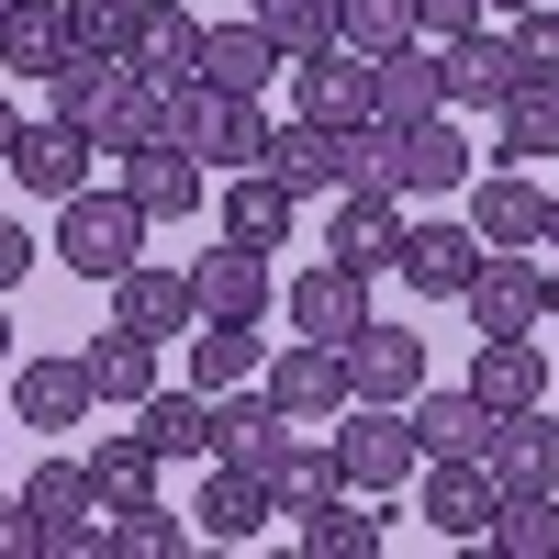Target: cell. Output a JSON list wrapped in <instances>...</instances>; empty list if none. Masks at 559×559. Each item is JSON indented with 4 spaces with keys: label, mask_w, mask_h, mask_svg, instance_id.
<instances>
[{
    "label": "cell",
    "mask_w": 559,
    "mask_h": 559,
    "mask_svg": "<svg viewBox=\"0 0 559 559\" xmlns=\"http://www.w3.org/2000/svg\"><path fill=\"white\" fill-rule=\"evenodd\" d=\"M134 247H146V213H134L123 179H112V191H90V179H79V191L57 202V258H68L79 280H102V292H112V280L134 269Z\"/></svg>",
    "instance_id": "1"
},
{
    "label": "cell",
    "mask_w": 559,
    "mask_h": 559,
    "mask_svg": "<svg viewBox=\"0 0 559 559\" xmlns=\"http://www.w3.org/2000/svg\"><path fill=\"white\" fill-rule=\"evenodd\" d=\"M168 146H179V157H202V168H258L269 112L236 102V90H213V79H179V90H168Z\"/></svg>",
    "instance_id": "2"
},
{
    "label": "cell",
    "mask_w": 559,
    "mask_h": 559,
    "mask_svg": "<svg viewBox=\"0 0 559 559\" xmlns=\"http://www.w3.org/2000/svg\"><path fill=\"white\" fill-rule=\"evenodd\" d=\"M23 515H34V559H102V481H90V459H45L23 481Z\"/></svg>",
    "instance_id": "3"
},
{
    "label": "cell",
    "mask_w": 559,
    "mask_h": 559,
    "mask_svg": "<svg viewBox=\"0 0 559 559\" xmlns=\"http://www.w3.org/2000/svg\"><path fill=\"white\" fill-rule=\"evenodd\" d=\"M336 471H347V492H403L414 471H426V448H414V414L403 403H347L336 414Z\"/></svg>",
    "instance_id": "4"
},
{
    "label": "cell",
    "mask_w": 559,
    "mask_h": 559,
    "mask_svg": "<svg viewBox=\"0 0 559 559\" xmlns=\"http://www.w3.org/2000/svg\"><path fill=\"white\" fill-rule=\"evenodd\" d=\"M471 134L459 112H426V123H392V202H459L471 191Z\"/></svg>",
    "instance_id": "5"
},
{
    "label": "cell",
    "mask_w": 559,
    "mask_h": 559,
    "mask_svg": "<svg viewBox=\"0 0 559 559\" xmlns=\"http://www.w3.org/2000/svg\"><path fill=\"white\" fill-rule=\"evenodd\" d=\"M481 258H492V247H481V224H471V213H426V224H403V247H392V269H403L426 302H459Z\"/></svg>",
    "instance_id": "6"
},
{
    "label": "cell",
    "mask_w": 559,
    "mask_h": 559,
    "mask_svg": "<svg viewBox=\"0 0 559 559\" xmlns=\"http://www.w3.org/2000/svg\"><path fill=\"white\" fill-rule=\"evenodd\" d=\"M459 302H471L481 336H537V324H548V269H537L526 247H492V258L471 269V292H459Z\"/></svg>",
    "instance_id": "7"
},
{
    "label": "cell",
    "mask_w": 559,
    "mask_h": 559,
    "mask_svg": "<svg viewBox=\"0 0 559 559\" xmlns=\"http://www.w3.org/2000/svg\"><path fill=\"white\" fill-rule=\"evenodd\" d=\"M269 403L292 414V426H324V414H347V347H324V336H292V347H269Z\"/></svg>",
    "instance_id": "8"
},
{
    "label": "cell",
    "mask_w": 559,
    "mask_h": 559,
    "mask_svg": "<svg viewBox=\"0 0 559 559\" xmlns=\"http://www.w3.org/2000/svg\"><path fill=\"white\" fill-rule=\"evenodd\" d=\"M426 392V336L414 324H358L347 336V403H414Z\"/></svg>",
    "instance_id": "9"
},
{
    "label": "cell",
    "mask_w": 559,
    "mask_h": 559,
    "mask_svg": "<svg viewBox=\"0 0 559 559\" xmlns=\"http://www.w3.org/2000/svg\"><path fill=\"white\" fill-rule=\"evenodd\" d=\"M414 515H426L448 548H481V526H492V471H481V459H426V471H414Z\"/></svg>",
    "instance_id": "10"
},
{
    "label": "cell",
    "mask_w": 559,
    "mask_h": 559,
    "mask_svg": "<svg viewBox=\"0 0 559 559\" xmlns=\"http://www.w3.org/2000/svg\"><path fill=\"white\" fill-rule=\"evenodd\" d=\"M280 79H292V112L302 123H369V57H358V45H324V57H292V68H280Z\"/></svg>",
    "instance_id": "11"
},
{
    "label": "cell",
    "mask_w": 559,
    "mask_h": 559,
    "mask_svg": "<svg viewBox=\"0 0 559 559\" xmlns=\"http://www.w3.org/2000/svg\"><path fill=\"white\" fill-rule=\"evenodd\" d=\"M123 68L157 79V90L202 79V12H191V0H134V45H123Z\"/></svg>",
    "instance_id": "12"
},
{
    "label": "cell",
    "mask_w": 559,
    "mask_h": 559,
    "mask_svg": "<svg viewBox=\"0 0 559 559\" xmlns=\"http://www.w3.org/2000/svg\"><path fill=\"white\" fill-rule=\"evenodd\" d=\"M191 302L202 313H224V324H269V247H202L191 258Z\"/></svg>",
    "instance_id": "13"
},
{
    "label": "cell",
    "mask_w": 559,
    "mask_h": 559,
    "mask_svg": "<svg viewBox=\"0 0 559 559\" xmlns=\"http://www.w3.org/2000/svg\"><path fill=\"white\" fill-rule=\"evenodd\" d=\"M280 313H292V336H324V347H347L358 324H369V280L324 258V269H302L292 292H280Z\"/></svg>",
    "instance_id": "14"
},
{
    "label": "cell",
    "mask_w": 559,
    "mask_h": 559,
    "mask_svg": "<svg viewBox=\"0 0 559 559\" xmlns=\"http://www.w3.org/2000/svg\"><path fill=\"white\" fill-rule=\"evenodd\" d=\"M123 191L146 224H191L202 213V157H179L168 134H146V146H123Z\"/></svg>",
    "instance_id": "15"
},
{
    "label": "cell",
    "mask_w": 559,
    "mask_h": 559,
    "mask_svg": "<svg viewBox=\"0 0 559 559\" xmlns=\"http://www.w3.org/2000/svg\"><path fill=\"white\" fill-rule=\"evenodd\" d=\"M12 426H34V437L90 426V369L79 358H12Z\"/></svg>",
    "instance_id": "16"
},
{
    "label": "cell",
    "mask_w": 559,
    "mask_h": 559,
    "mask_svg": "<svg viewBox=\"0 0 559 559\" xmlns=\"http://www.w3.org/2000/svg\"><path fill=\"white\" fill-rule=\"evenodd\" d=\"M280 448H292V414L269 403V381H236V392H213V459H236V471H269Z\"/></svg>",
    "instance_id": "17"
},
{
    "label": "cell",
    "mask_w": 559,
    "mask_h": 559,
    "mask_svg": "<svg viewBox=\"0 0 559 559\" xmlns=\"http://www.w3.org/2000/svg\"><path fill=\"white\" fill-rule=\"evenodd\" d=\"M392 247H403V202H392V191H336L324 258H336V269H358V280H381V269H392Z\"/></svg>",
    "instance_id": "18"
},
{
    "label": "cell",
    "mask_w": 559,
    "mask_h": 559,
    "mask_svg": "<svg viewBox=\"0 0 559 559\" xmlns=\"http://www.w3.org/2000/svg\"><path fill=\"white\" fill-rule=\"evenodd\" d=\"M426 112H448V57H426V45L369 57V123H426Z\"/></svg>",
    "instance_id": "19"
},
{
    "label": "cell",
    "mask_w": 559,
    "mask_h": 559,
    "mask_svg": "<svg viewBox=\"0 0 559 559\" xmlns=\"http://www.w3.org/2000/svg\"><path fill=\"white\" fill-rule=\"evenodd\" d=\"M112 324H134V336H179V324H202V302H191V269H157V258H134L123 280H112Z\"/></svg>",
    "instance_id": "20"
},
{
    "label": "cell",
    "mask_w": 559,
    "mask_h": 559,
    "mask_svg": "<svg viewBox=\"0 0 559 559\" xmlns=\"http://www.w3.org/2000/svg\"><path fill=\"white\" fill-rule=\"evenodd\" d=\"M90 157H102V146H90L79 123H57V112H45V123H23V134H12V179H23L34 202H68L79 179H90Z\"/></svg>",
    "instance_id": "21"
},
{
    "label": "cell",
    "mask_w": 559,
    "mask_h": 559,
    "mask_svg": "<svg viewBox=\"0 0 559 559\" xmlns=\"http://www.w3.org/2000/svg\"><path fill=\"white\" fill-rule=\"evenodd\" d=\"M471 224H481V247H526V258H537V236H548L537 168H492V179H471Z\"/></svg>",
    "instance_id": "22"
},
{
    "label": "cell",
    "mask_w": 559,
    "mask_h": 559,
    "mask_svg": "<svg viewBox=\"0 0 559 559\" xmlns=\"http://www.w3.org/2000/svg\"><path fill=\"white\" fill-rule=\"evenodd\" d=\"M481 471H492V492H559V426H548L537 403L503 414L492 448H481Z\"/></svg>",
    "instance_id": "23"
},
{
    "label": "cell",
    "mask_w": 559,
    "mask_h": 559,
    "mask_svg": "<svg viewBox=\"0 0 559 559\" xmlns=\"http://www.w3.org/2000/svg\"><path fill=\"white\" fill-rule=\"evenodd\" d=\"M503 90H526V57H515V34H448V112L471 102V112H492Z\"/></svg>",
    "instance_id": "24"
},
{
    "label": "cell",
    "mask_w": 559,
    "mask_h": 559,
    "mask_svg": "<svg viewBox=\"0 0 559 559\" xmlns=\"http://www.w3.org/2000/svg\"><path fill=\"white\" fill-rule=\"evenodd\" d=\"M403 414H414V448H426V459H481L492 426H503V414H492L471 381H459V392H414Z\"/></svg>",
    "instance_id": "25"
},
{
    "label": "cell",
    "mask_w": 559,
    "mask_h": 559,
    "mask_svg": "<svg viewBox=\"0 0 559 559\" xmlns=\"http://www.w3.org/2000/svg\"><path fill=\"white\" fill-rule=\"evenodd\" d=\"M280 68H292V57L269 45V23H258V12H247V23H202V79H213V90L258 102V90H269Z\"/></svg>",
    "instance_id": "26"
},
{
    "label": "cell",
    "mask_w": 559,
    "mask_h": 559,
    "mask_svg": "<svg viewBox=\"0 0 559 559\" xmlns=\"http://www.w3.org/2000/svg\"><path fill=\"white\" fill-rule=\"evenodd\" d=\"M191 515H202V537H213V548H247V537L280 515V503H269V471H236V459H213V481H202Z\"/></svg>",
    "instance_id": "27"
},
{
    "label": "cell",
    "mask_w": 559,
    "mask_h": 559,
    "mask_svg": "<svg viewBox=\"0 0 559 559\" xmlns=\"http://www.w3.org/2000/svg\"><path fill=\"white\" fill-rule=\"evenodd\" d=\"M381 537H392L381 492H324L302 515V559H381Z\"/></svg>",
    "instance_id": "28"
},
{
    "label": "cell",
    "mask_w": 559,
    "mask_h": 559,
    "mask_svg": "<svg viewBox=\"0 0 559 559\" xmlns=\"http://www.w3.org/2000/svg\"><path fill=\"white\" fill-rule=\"evenodd\" d=\"M492 157H503V168L559 157V79H526V90H503V102H492Z\"/></svg>",
    "instance_id": "29"
},
{
    "label": "cell",
    "mask_w": 559,
    "mask_h": 559,
    "mask_svg": "<svg viewBox=\"0 0 559 559\" xmlns=\"http://www.w3.org/2000/svg\"><path fill=\"white\" fill-rule=\"evenodd\" d=\"M258 369H269V324H224V313H202L191 369H179V381H191V392H236V381H258Z\"/></svg>",
    "instance_id": "30"
},
{
    "label": "cell",
    "mask_w": 559,
    "mask_h": 559,
    "mask_svg": "<svg viewBox=\"0 0 559 559\" xmlns=\"http://www.w3.org/2000/svg\"><path fill=\"white\" fill-rule=\"evenodd\" d=\"M79 369H90V403H123V414L168 381V369H157V336H134V324H112L102 347H79Z\"/></svg>",
    "instance_id": "31"
},
{
    "label": "cell",
    "mask_w": 559,
    "mask_h": 559,
    "mask_svg": "<svg viewBox=\"0 0 559 559\" xmlns=\"http://www.w3.org/2000/svg\"><path fill=\"white\" fill-rule=\"evenodd\" d=\"M471 392H481L492 414H526V403H548V358H537V336H481V358H471Z\"/></svg>",
    "instance_id": "32"
},
{
    "label": "cell",
    "mask_w": 559,
    "mask_h": 559,
    "mask_svg": "<svg viewBox=\"0 0 559 559\" xmlns=\"http://www.w3.org/2000/svg\"><path fill=\"white\" fill-rule=\"evenodd\" d=\"M258 168H269L292 202H302V191H336V123H302V112H292V123H269Z\"/></svg>",
    "instance_id": "33"
},
{
    "label": "cell",
    "mask_w": 559,
    "mask_h": 559,
    "mask_svg": "<svg viewBox=\"0 0 559 559\" xmlns=\"http://www.w3.org/2000/svg\"><path fill=\"white\" fill-rule=\"evenodd\" d=\"M0 68L12 79H57L68 68V0H12V12H0Z\"/></svg>",
    "instance_id": "34"
},
{
    "label": "cell",
    "mask_w": 559,
    "mask_h": 559,
    "mask_svg": "<svg viewBox=\"0 0 559 559\" xmlns=\"http://www.w3.org/2000/svg\"><path fill=\"white\" fill-rule=\"evenodd\" d=\"M134 426L157 437V459H213V392H191V381H157L146 403H134Z\"/></svg>",
    "instance_id": "35"
},
{
    "label": "cell",
    "mask_w": 559,
    "mask_h": 559,
    "mask_svg": "<svg viewBox=\"0 0 559 559\" xmlns=\"http://www.w3.org/2000/svg\"><path fill=\"white\" fill-rule=\"evenodd\" d=\"M102 559H191V526H179L157 492H134V503L102 515Z\"/></svg>",
    "instance_id": "36"
},
{
    "label": "cell",
    "mask_w": 559,
    "mask_h": 559,
    "mask_svg": "<svg viewBox=\"0 0 559 559\" xmlns=\"http://www.w3.org/2000/svg\"><path fill=\"white\" fill-rule=\"evenodd\" d=\"M224 236L236 247H292V191H280L269 168H236L224 179Z\"/></svg>",
    "instance_id": "37"
},
{
    "label": "cell",
    "mask_w": 559,
    "mask_h": 559,
    "mask_svg": "<svg viewBox=\"0 0 559 559\" xmlns=\"http://www.w3.org/2000/svg\"><path fill=\"white\" fill-rule=\"evenodd\" d=\"M324 492H347V471H336V437H324V448H302V437H292V448L269 459V503H280V515H313Z\"/></svg>",
    "instance_id": "38"
},
{
    "label": "cell",
    "mask_w": 559,
    "mask_h": 559,
    "mask_svg": "<svg viewBox=\"0 0 559 559\" xmlns=\"http://www.w3.org/2000/svg\"><path fill=\"white\" fill-rule=\"evenodd\" d=\"M90 481H102V503H134V492H157V437H146V426H112V437H90Z\"/></svg>",
    "instance_id": "39"
},
{
    "label": "cell",
    "mask_w": 559,
    "mask_h": 559,
    "mask_svg": "<svg viewBox=\"0 0 559 559\" xmlns=\"http://www.w3.org/2000/svg\"><path fill=\"white\" fill-rule=\"evenodd\" d=\"M336 45H358V57L414 45V0H336Z\"/></svg>",
    "instance_id": "40"
},
{
    "label": "cell",
    "mask_w": 559,
    "mask_h": 559,
    "mask_svg": "<svg viewBox=\"0 0 559 559\" xmlns=\"http://www.w3.org/2000/svg\"><path fill=\"white\" fill-rule=\"evenodd\" d=\"M258 23H269L280 57H324L336 45V0H258Z\"/></svg>",
    "instance_id": "41"
},
{
    "label": "cell",
    "mask_w": 559,
    "mask_h": 559,
    "mask_svg": "<svg viewBox=\"0 0 559 559\" xmlns=\"http://www.w3.org/2000/svg\"><path fill=\"white\" fill-rule=\"evenodd\" d=\"M134 45V0H68V57H123Z\"/></svg>",
    "instance_id": "42"
},
{
    "label": "cell",
    "mask_w": 559,
    "mask_h": 559,
    "mask_svg": "<svg viewBox=\"0 0 559 559\" xmlns=\"http://www.w3.org/2000/svg\"><path fill=\"white\" fill-rule=\"evenodd\" d=\"M503 34H515V57H526V79H559V0H526V12L503 23Z\"/></svg>",
    "instance_id": "43"
},
{
    "label": "cell",
    "mask_w": 559,
    "mask_h": 559,
    "mask_svg": "<svg viewBox=\"0 0 559 559\" xmlns=\"http://www.w3.org/2000/svg\"><path fill=\"white\" fill-rule=\"evenodd\" d=\"M481 0H414V34H471Z\"/></svg>",
    "instance_id": "44"
},
{
    "label": "cell",
    "mask_w": 559,
    "mask_h": 559,
    "mask_svg": "<svg viewBox=\"0 0 559 559\" xmlns=\"http://www.w3.org/2000/svg\"><path fill=\"white\" fill-rule=\"evenodd\" d=\"M34 258H45V247L23 236V224H12V213H0V292H23V269H34Z\"/></svg>",
    "instance_id": "45"
},
{
    "label": "cell",
    "mask_w": 559,
    "mask_h": 559,
    "mask_svg": "<svg viewBox=\"0 0 559 559\" xmlns=\"http://www.w3.org/2000/svg\"><path fill=\"white\" fill-rule=\"evenodd\" d=\"M0 559H34V515H23V492H0Z\"/></svg>",
    "instance_id": "46"
},
{
    "label": "cell",
    "mask_w": 559,
    "mask_h": 559,
    "mask_svg": "<svg viewBox=\"0 0 559 559\" xmlns=\"http://www.w3.org/2000/svg\"><path fill=\"white\" fill-rule=\"evenodd\" d=\"M12 358H23V347H12V292H0V369H12Z\"/></svg>",
    "instance_id": "47"
},
{
    "label": "cell",
    "mask_w": 559,
    "mask_h": 559,
    "mask_svg": "<svg viewBox=\"0 0 559 559\" xmlns=\"http://www.w3.org/2000/svg\"><path fill=\"white\" fill-rule=\"evenodd\" d=\"M12 134H23V112H12V102H0V168H12Z\"/></svg>",
    "instance_id": "48"
},
{
    "label": "cell",
    "mask_w": 559,
    "mask_h": 559,
    "mask_svg": "<svg viewBox=\"0 0 559 559\" xmlns=\"http://www.w3.org/2000/svg\"><path fill=\"white\" fill-rule=\"evenodd\" d=\"M537 247H548V258H559V191H548V236H537Z\"/></svg>",
    "instance_id": "49"
},
{
    "label": "cell",
    "mask_w": 559,
    "mask_h": 559,
    "mask_svg": "<svg viewBox=\"0 0 559 559\" xmlns=\"http://www.w3.org/2000/svg\"><path fill=\"white\" fill-rule=\"evenodd\" d=\"M548 324H559V258H548Z\"/></svg>",
    "instance_id": "50"
},
{
    "label": "cell",
    "mask_w": 559,
    "mask_h": 559,
    "mask_svg": "<svg viewBox=\"0 0 559 559\" xmlns=\"http://www.w3.org/2000/svg\"><path fill=\"white\" fill-rule=\"evenodd\" d=\"M481 12H526V0H481Z\"/></svg>",
    "instance_id": "51"
},
{
    "label": "cell",
    "mask_w": 559,
    "mask_h": 559,
    "mask_svg": "<svg viewBox=\"0 0 559 559\" xmlns=\"http://www.w3.org/2000/svg\"><path fill=\"white\" fill-rule=\"evenodd\" d=\"M548 559H559V537H548Z\"/></svg>",
    "instance_id": "52"
},
{
    "label": "cell",
    "mask_w": 559,
    "mask_h": 559,
    "mask_svg": "<svg viewBox=\"0 0 559 559\" xmlns=\"http://www.w3.org/2000/svg\"><path fill=\"white\" fill-rule=\"evenodd\" d=\"M0 12H12V0H0Z\"/></svg>",
    "instance_id": "53"
},
{
    "label": "cell",
    "mask_w": 559,
    "mask_h": 559,
    "mask_svg": "<svg viewBox=\"0 0 559 559\" xmlns=\"http://www.w3.org/2000/svg\"><path fill=\"white\" fill-rule=\"evenodd\" d=\"M247 12H258V0H247Z\"/></svg>",
    "instance_id": "54"
}]
</instances>
